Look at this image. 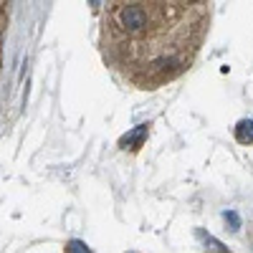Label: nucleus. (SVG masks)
<instances>
[{
  "label": "nucleus",
  "mask_w": 253,
  "mask_h": 253,
  "mask_svg": "<svg viewBox=\"0 0 253 253\" xmlns=\"http://www.w3.org/2000/svg\"><path fill=\"white\" fill-rule=\"evenodd\" d=\"M119 23L129 33H137L147 26V13H144L142 5H124L119 10Z\"/></svg>",
  "instance_id": "nucleus-1"
},
{
  "label": "nucleus",
  "mask_w": 253,
  "mask_h": 253,
  "mask_svg": "<svg viewBox=\"0 0 253 253\" xmlns=\"http://www.w3.org/2000/svg\"><path fill=\"white\" fill-rule=\"evenodd\" d=\"M144 137H147V126L142 124V126H137V129H132L129 134L122 137V147H139Z\"/></svg>",
  "instance_id": "nucleus-2"
},
{
  "label": "nucleus",
  "mask_w": 253,
  "mask_h": 253,
  "mask_svg": "<svg viewBox=\"0 0 253 253\" xmlns=\"http://www.w3.org/2000/svg\"><path fill=\"white\" fill-rule=\"evenodd\" d=\"M236 139H238L241 144H248V142H253V122H251V119H243V122H238V126H236Z\"/></svg>",
  "instance_id": "nucleus-3"
},
{
  "label": "nucleus",
  "mask_w": 253,
  "mask_h": 253,
  "mask_svg": "<svg viewBox=\"0 0 253 253\" xmlns=\"http://www.w3.org/2000/svg\"><path fill=\"white\" fill-rule=\"evenodd\" d=\"M195 236H198V241H203V246H210V251H225L223 248V243L220 241H215L213 236H210V233H205V230H195Z\"/></svg>",
  "instance_id": "nucleus-4"
},
{
  "label": "nucleus",
  "mask_w": 253,
  "mask_h": 253,
  "mask_svg": "<svg viewBox=\"0 0 253 253\" xmlns=\"http://www.w3.org/2000/svg\"><path fill=\"white\" fill-rule=\"evenodd\" d=\"M66 253H91V251L86 248V243H81V241H69Z\"/></svg>",
  "instance_id": "nucleus-5"
},
{
  "label": "nucleus",
  "mask_w": 253,
  "mask_h": 253,
  "mask_svg": "<svg viewBox=\"0 0 253 253\" xmlns=\"http://www.w3.org/2000/svg\"><path fill=\"white\" fill-rule=\"evenodd\" d=\"M225 220H230V225H233V230L238 228V215L233 213V210H230V213H225Z\"/></svg>",
  "instance_id": "nucleus-6"
}]
</instances>
